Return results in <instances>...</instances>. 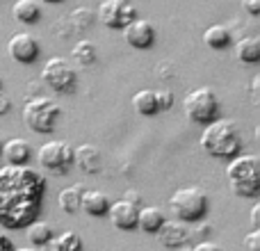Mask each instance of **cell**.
<instances>
[{
  "label": "cell",
  "mask_w": 260,
  "mask_h": 251,
  "mask_svg": "<svg viewBox=\"0 0 260 251\" xmlns=\"http://www.w3.org/2000/svg\"><path fill=\"white\" fill-rule=\"evenodd\" d=\"M46 194V178L23 165L0 167V226L25 229L39 217Z\"/></svg>",
  "instance_id": "obj_1"
},
{
  "label": "cell",
  "mask_w": 260,
  "mask_h": 251,
  "mask_svg": "<svg viewBox=\"0 0 260 251\" xmlns=\"http://www.w3.org/2000/svg\"><path fill=\"white\" fill-rule=\"evenodd\" d=\"M199 144L212 158H235L242 151L240 130L231 119H215V121L206 123L201 137H199Z\"/></svg>",
  "instance_id": "obj_2"
},
{
  "label": "cell",
  "mask_w": 260,
  "mask_h": 251,
  "mask_svg": "<svg viewBox=\"0 0 260 251\" xmlns=\"http://www.w3.org/2000/svg\"><path fill=\"white\" fill-rule=\"evenodd\" d=\"M229 176V187L233 190L235 197L242 199H256L260 192V162L258 155L247 153V155L231 158L226 167Z\"/></svg>",
  "instance_id": "obj_3"
},
{
  "label": "cell",
  "mask_w": 260,
  "mask_h": 251,
  "mask_svg": "<svg viewBox=\"0 0 260 251\" xmlns=\"http://www.w3.org/2000/svg\"><path fill=\"white\" fill-rule=\"evenodd\" d=\"M59 117H62V108L48 96H35V99H30L23 105V121L32 133L39 135L53 133Z\"/></svg>",
  "instance_id": "obj_4"
},
{
  "label": "cell",
  "mask_w": 260,
  "mask_h": 251,
  "mask_svg": "<svg viewBox=\"0 0 260 251\" xmlns=\"http://www.w3.org/2000/svg\"><path fill=\"white\" fill-rule=\"evenodd\" d=\"M169 210L178 222H201L208 212V194L201 187H178L169 199Z\"/></svg>",
  "instance_id": "obj_5"
},
{
  "label": "cell",
  "mask_w": 260,
  "mask_h": 251,
  "mask_svg": "<svg viewBox=\"0 0 260 251\" xmlns=\"http://www.w3.org/2000/svg\"><path fill=\"white\" fill-rule=\"evenodd\" d=\"M183 112L189 121L194 123H210L217 119L219 114V101H217V94L210 89V87H197V89L187 91L183 99Z\"/></svg>",
  "instance_id": "obj_6"
},
{
  "label": "cell",
  "mask_w": 260,
  "mask_h": 251,
  "mask_svg": "<svg viewBox=\"0 0 260 251\" xmlns=\"http://www.w3.org/2000/svg\"><path fill=\"white\" fill-rule=\"evenodd\" d=\"M41 80L55 94H73L78 87V73L67 57H50L41 69Z\"/></svg>",
  "instance_id": "obj_7"
},
{
  "label": "cell",
  "mask_w": 260,
  "mask_h": 251,
  "mask_svg": "<svg viewBox=\"0 0 260 251\" xmlns=\"http://www.w3.org/2000/svg\"><path fill=\"white\" fill-rule=\"evenodd\" d=\"M96 18L110 30H123L137 18V7L133 0H101Z\"/></svg>",
  "instance_id": "obj_8"
},
{
  "label": "cell",
  "mask_w": 260,
  "mask_h": 251,
  "mask_svg": "<svg viewBox=\"0 0 260 251\" xmlns=\"http://www.w3.org/2000/svg\"><path fill=\"white\" fill-rule=\"evenodd\" d=\"M37 160L44 169L55 171V174H67L73 167V146L67 142H59V139L46 142L37 151Z\"/></svg>",
  "instance_id": "obj_9"
},
{
  "label": "cell",
  "mask_w": 260,
  "mask_h": 251,
  "mask_svg": "<svg viewBox=\"0 0 260 251\" xmlns=\"http://www.w3.org/2000/svg\"><path fill=\"white\" fill-rule=\"evenodd\" d=\"M7 53L18 64H35L39 59L41 48H39V41L30 32H16L7 41Z\"/></svg>",
  "instance_id": "obj_10"
},
{
  "label": "cell",
  "mask_w": 260,
  "mask_h": 251,
  "mask_svg": "<svg viewBox=\"0 0 260 251\" xmlns=\"http://www.w3.org/2000/svg\"><path fill=\"white\" fill-rule=\"evenodd\" d=\"M123 39L133 48L146 50L155 41V25L151 21H146V18H135L130 25L123 27Z\"/></svg>",
  "instance_id": "obj_11"
},
{
  "label": "cell",
  "mask_w": 260,
  "mask_h": 251,
  "mask_svg": "<svg viewBox=\"0 0 260 251\" xmlns=\"http://www.w3.org/2000/svg\"><path fill=\"white\" fill-rule=\"evenodd\" d=\"M155 238L160 240L162 247H183V244L189 242L192 238V231L187 229L185 222H178V219H165V224L160 226V231L155 233Z\"/></svg>",
  "instance_id": "obj_12"
},
{
  "label": "cell",
  "mask_w": 260,
  "mask_h": 251,
  "mask_svg": "<svg viewBox=\"0 0 260 251\" xmlns=\"http://www.w3.org/2000/svg\"><path fill=\"white\" fill-rule=\"evenodd\" d=\"M137 206H133V203H128L126 199H121V201L117 203H110V222H112L114 229L119 231H135L137 229Z\"/></svg>",
  "instance_id": "obj_13"
},
{
  "label": "cell",
  "mask_w": 260,
  "mask_h": 251,
  "mask_svg": "<svg viewBox=\"0 0 260 251\" xmlns=\"http://www.w3.org/2000/svg\"><path fill=\"white\" fill-rule=\"evenodd\" d=\"M0 158H5V162L12 167H23L30 162L32 158V148L30 144L25 142V139H7V142L3 144V151H0Z\"/></svg>",
  "instance_id": "obj_14"
},
{
  "label": "cell",
  "mask_w": 260,
  "mask_h": 251,
  "mask_svg": "<svg viewBox=\"0 0 260 251\" xmlns=\"http://www.w3.org/2000/svg\"><path fill=\"white\" fill-rule=\"evenodd\" d=\"M73 165H78L87 174L101 171V167H103L101 148H96L94 144H80L78 148H73Z\"/></svg>",
  "instance_id": "obj_15"
},
{
  "label": "cell",
  "mask_w": 260,
  "mask_h": 251,
  "mask_svg": "<svg viewBox=\"0 0 260 251\" xmlns=\"http://www.w3.org/2000/svg\"><path fill=\"white\" fill-rule=\"evenodd\" d=\"M41 3L39 0H16L12 5V16L23 25H35L41 21Z\"/></svg>",
  "instance_id": "obj_16"
},
{
  "label": "cell",
  "mask_w": 260,
  "mask_h": 251,
  "mask_svg": "<svg viewBox=\"0 0 260 251\" xmlns=\"http://www.w3.org/2000/svg\"><path fill=\"white\" fill-rule=\"evenodd\" d=\"M80 210H85L91 217H105L110 210V199L99 190H85L80 201Z\"/></svg>",
  "instance_id": "obj_17"
},
{
  "label": "cell",
  "mask_w": 260,
  "mask_h": 251,
  "mask_svg": "<svg viewBox=\"0 0 260 251\" xmlns=\"http://www.w3.org/2000/svg\"><path fill=\"white\" fill-rule=\"evenodd\" d=\"M162 224H165V212L157 206H142L137 210V229L144 233L155 235Z\"/></svg>",
  "instance_id": "obj_18"
},
{
  "label": "cell",
  "mask_w": 260,
  "mask_h": 251,
  "mask_svg": "<svg viewBox=\"0 0 260 251\" xmlns=\"http://www.w3.org/2000/svg\"><path fill=\"white\" fill-rule=\"evenodd\" d=\"M203 44L212 50H226L231 44H233V37H231V30L221 23H215L210 25L206 32H203Z\"/></svg>",
  "instance_id": "obj_19"
},
{
  "label": "cell",
  "mask_w": 260,
  "mask_h": 251,
  "mask_svg": "<svg viewBox=\"0 0 260 251\" xmlns=\"http://www.w3.org/2000/svg\"><path fill=\"white\" fill-rule=\"evenodd\" d=\"M235 57L244 64H256L260 59V39L253 35L235 41Z\"/></svg>",
  "instance_id": "obj_20"
},
{
  "label": "cell",
  "mask_w": 260,
  "mask_h": 251,
  "mask_svg": "<svg viewBox=\"0 0 260 251\" xmlns=\"http://www.w3.org/2000/svg\"><path fill=\"white\" fill-rule=\"evenodd\" d=\"M44 251H82V240L73 231H64L59 235H53L44 244Z\"/></svg>",
  "instance_id": "obj_21"
},
{
  "label": "cell",
  "mask_w": 260,
  "mask_h": 251,
  "mask_svg": "<svg viewBox=\"0 0 260 251\" xmlns=\"http://www.w3.org/2000/svg\"><path fill=\"white\" fill-rule=\"evenodd\" d=\"M82 192H85V185L78 183V185H71V187H64L59 192V208H62L67 215H76L80 210V201H82Z\"/></svg>",
  "instance_id": "obj_22"
},
{
  "label": "cell",
  "mask_w": 260,
  "mask_h": 251,
  "mask_svg": "<svg viewBox=\"0 0 260 251\" xmlns=\"http://www.w3.org/2000/svg\"><path fill=\"white\" fill-rule=\"evenodd\" d=\"M25 235H27V242L32 247H44L50 238H53V226L48 222H41V219H35L32 224L25 226Z\"/></svg>",
  "instance_id": "obj_23"
},
{
  "label": "cell",
  "mask_w": 260,
  "mask_h": 251,
  "mask_svg": "<svg viewBox=\"0 0 260 251\" xmlns=\"http://www.w3.org/2000/svg\"><path fill=\"white\" fill-rule=\"evenodd\" d=\"M133 108L137 110V114L142 117H153L157 114V101H155V91L151 89H139L133 96Z\"/></svg>",
  "instance_id": "obj_24"
},
{
  "label": "cell",
  "mask_w": 260,
  "mask_h": 251,
  "mask_svg": "<svg viewBox=\"0 0 260 251\" xmlns=\"http://www.w3.org/2000/svg\"><path fill=\"white\" fill-rule=\"evenodd\" d=\"M96 44H91L89 39H82V41H78L76 46L71 48V57L76 59L80 67H89V64H94L96 62Z\"/></svg>",
  "instance_id": "obj_25"
},
{
  "label": "cell",
  "mask_w": 260,
  "mask_h": 251,
  "mask_svg": "<svg viewBox=\"0 0 260 251\" xmlns=\"http://www.w3.org/2000/svg\"><path fill=\"white\" fill-rule=\"evenodd\" d=\"M69 18H71V23L78 27V30H85V27H89L91 23H94L96 14L91 12L89 7H78V9H73Z\"/></svg>",
  "instance_id": "obj_26"
},
{
  "label": "cell",
  "mask_w": 260,
  "mask_h": 251,
  "mask_svg": "<svg viewBox=\"0 0 260 251\" xmlns=\"http://www.w3.org/2000/svg\"><path fill=\"white\" fill-rule=\"evenodd\" d=\"M155 101H157V112H167V110L174 108V91L157 89L155 91Z\"/></svg>",
  "instance_id": "obj_27"
},
{
  "label": "cell",
  "mask_w": 260,
  "mask_h": 251,
  "mask_svg": "<svg viewBox=\"0 0 260 251\" xmlns=\"http://www.w3.org/2000/svg\"><path fill=\"white\" fill-rule=\"evenodd\" d=\"M242 242L247 247V251H260V231H249Z\"/></svg>",
  "instance_id": "obj_28"
},
{
  "label": "cell",
  "mask_w": 260,
  "mask_h": 251,
  "mask_svg": "<svg viewBox=\"0 0 260 251\" xmlns=\"http://www.w3.org/2000/svg\"><path fill=\"white\" fill-rule=\"evenodd\" d=\"M244 12H249L251 16H258L260 14V0H242Z\"/></svg>",
  "instance_id": "obj_29"
},
{
  "label": "cell",
  "mask_w": 260,
  "mask_h": 251,
  "mask_svg": "<svg viewBox=\"0 0 260 251\" xmlns=\"http://www.w3.org/2000/svg\"><path fill=\"white\" fill-rule=\"evenodd\" d=\"M251 231H260V203H253L251 208Z\"/></svg>",
  "instance_id": "obj_30"
},
{
  "label": "cell",
  "mask_w": 260,
  "mask_h": 251,
  "mask_svg": "<svg viewBox=\"0 0 260 251\" xmlns=\"http://www.w3.org/2000/svg\"><path fill=\"white\" fill-rule=\"evenodd\" d=\"M189 251H221L219 244H215V242H208V240H203V242H199L197 247H192Z\"/></svg>",
  "instance_id": "obj_31"
},
{
  "label": "cell",
  "mask_w": 260,
  "mask_h": 251,
  "mask_svg": "<svg viewBox=\"0 0 260 251\" xmlns=\"http://www.w3.org/2000/svg\"><path fill=\"white\" fill-rule=\"evenodd\" d=\"M14 249H16L14 247V242L3 233V231H0V251H14Z\"/></svg>",
  "instance_id": "obj_32"
},
{
  "label": "cell",
  "mask_w": 260,
  "mask_h": 251,
  "mask_svg": "<svg viewBox=\"0 0 260 251\" xmlns=\"http://www.w3.org/2000/svg\"><path fill=\"white\" fill-rule=\"evenodd\" d=\"M9 108H12V103H9V99H7V96H3V94H0V114L9 112Z\"/></svg>",
  "instance_id": "obj_33"
},
{
  "label": "cell",
  "mask_w": 260,
  "mask_h": 251,
  "mask_svg": "<svg viewBox=\"0 0 260 251\" xmlns=\"http://www.w3.org/2000/svg\"><path fill=\"white\" fill-rule=\"evenodd\" d=\"M258 85H260V76H253V80H251V91H253V103H258Z\"/></svg>",
  "instance_id": "obj_34"
},
{
  "label": "cell",
  "mask_w": 260,
  "mask_h": 251,
  "mask_svg": "<svg viewBox=\"0 0 260 251\" xmlns=\"http://www.w3.org/2000/svg\"><path fill=\"white\" fill-rule=\"evenodd\" d=\"M126 201H128V203H133V206H137V208H139V194H137V192H133V190H130V192H126Z\"/></svg>",
  "instance_id": "obj_35"
},
{
  "label": "cell",
  "mask_w": 260,
  "mask_h": 251,
  "mask_svg": "<svg viewBox=\"0 0 260 251\" xmlns=\"http://www.w3.org/2000/svg\"><path fill=\"white\" fill-rule=\"evenodd\" d=\"M210 231H212V229H210V224H203L201 229H199V235H208Z\"/></svg>",
  "instance_id": "obj_36"
},
{
  "label": "cell",
  "mask_w": 260,
  "mask_h": 251,
  "mask_svg": "<svg viewBox=\"0 0 260 251\" xmlns=\"http://www.w3.org/2000/svg\"><path fill=\"white\" fill-rule=\"evenodd\" d=\"M14 251H39V249H35V247H23V249H14Z\"/></svg>",
  "instance_id": "obj_37"
},
{
  "label": "cell",
  "mask_w": 260,
  "mask_h": 251,
  "mask_svg": "<svg viewBox=\"0 0 260 251\" xmlns=\"http://www.w3.org/2000/svg\"><path fill=\"white\" fill-rule=\"evenodd\" d=\"M39 3H48V5H55V3H62V0H39Z\"/></svg>",
  "instance_id": "obj_38"
},
{
  "label": "cell",
  "mask_w": 260,
  "mask_h": 251,
  "mask_svg": "<svg viewBox=\"0 0 260 251\" xmlns=\"http://www.w3.org/2000/svg\"><path fill=\"white\" fill-rule=\"evenodd\" d=\"M0 89H3V78H0Z\"/></svg>",
  "instance_id": "obj_39"
},
{
  "label": "cell",
  "mask_w": 260,
  "mask_h": 251,
  "mask_svg": "<svg viewBox=\"0 0 260 251\" xmlns=\"http://www.w3.org/2000/svg\"><path fill=\"white\" fill-rule=\"evenodd\" d=\"M0 151H3V139H0Z\"/></svg>",
  "instance_id": "obj_40"
}]
</instances>
